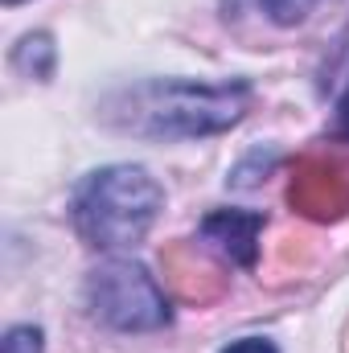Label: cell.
<instances>
[{
	"label": "cell",
	"instance_id": "obj_9",
	"mask_svg": "<svg viewBox=\"0 0 349 353\" xmlns=\"http://www.w3.org/2000/svg\"><path fill=\"white\" fill-rule=\"evenodd\" d=\"M218 353H279V345H275V341H267V337H239V341L222 345Z\"/></svg>",
	"mask_w": 349,
	"mask_h": 353
},
{
	"label": "cell",
	"instance_id": "obj_7",
	"mask_svg": "<svg viewBox=\"0 0 349 353\" xmlns=\"http://www.w3.org/2000/svg\"><path fill=\"white\" fill-rule=\"evenodd\" d=\"M0 353H46L41 325H8L0 337Z\"/></svg>",
	"mask_w": 349,
	"mask_h": 353
},
{
	"label": "cell",
	"instance_id": "obj_4",
	"mask_svg": "<svg viewBox=\"0 0 349 353\" xmlns=\"http://www.w3.org/2000/svg\"><path fill=\"white\" fill-rule=\"evenodd\" d=\"M263 226H267V218H263L259 210H235V205H226V210H214V214L201 218V239L214 251H222L230 263L251 271V267L259 263Z\"/></svg>",
	"mask_w": 349,
	"mask_h": 353
},
{
	"label": "cell",
	"instance_id": "obj_5",
	"mask_svg": "<svg viewBox=\"0 0 349 353\" xmlns=\"http://www.w3.org/2000/svg\"><path fill=\"white\" fill-rule=\"evenodd\" d=\"M12 66L25 74V79H37V83H50L54 79V66H58V46L46 29H33L25 33L17 46H12Z\"/></svg>",
	"mask_w": 349,
	"mask_h": 353
},
{
	"label": "cell",
	"instance_id": "obj_6",
	"mask_svg": "<svg viewBox=\"0 0 349 353\" xmlns=\"http://www.w3.org/2000/svg\"><path fill=\"white\" fill-rule=\"evenodd\" d=\"M317 4H321V0H259L263 17H267L271 25H279V29H296V25H304V21L312 17Z\"/></svg>",
	"mask_w": 349,
	"mask_h": 353
},
{
	"label": "cell",
	"instance_id": "obj_8",
	"mask_svg": "<svg viewBox=\"0 0 349 353\" xmlns=\"http://www.w3.org/2000/svg\"><path fill=\"white\" fill-rule=\"evenodd\" d=\"M325 140L349 144V83H346V90L337 94V103H333V119H329V128H325Z\"/></svg>",
	"mask_w": 349,
	"mask_h": 353
},
{
	"label": "cell",
	"instance_id": "obj_10",
	"mask_svg": "<svg viewBox=\"0 0 349 353\" xmlns=\"http://www.w3.org/2000/svg\"><path fill=\"white\" fill-rule=\"evenodd\" d=\"M4 4H8V8H12V4H21V0H4Z\"/></svg>",
	"mask_w": 349,
	"mask_h": 353
},
{
	"label": "cell",
	"instance_id": "obj_2",
	"mask_svg": "<svg viewBox=\"0 0 349 353\" xmlns=\"http://www.w3.org/2000/svg\"><path fill=\"white\" fill-rule=\"evenodd\" d=\"M165 189L144 165H103L70 193V218L83 243L107 255H123L157 226Z\"/></svg>",
	"mask_w": 349,
	"mask_h": 353
},
{
	"label": "cell",
	"instance_id": "obj_1",
	"mask_svg": "<svg viewBox=\"0 0 349 353\" xmlns=\"http://www.w3.org/2000/svg\"><path fill=\"white\" fill-rule=\"evenodd\" d=\"M251 103L255 87L247 79H144L111 90L99 103V119L136 140H201L243 123Z\"/></svg>",
	"mask_w": 349,
	"mask_h": 353
},
{
	"label": "cell",
	"instance_id": "obj_3",
	"mask_svg": "<svg viewBox=\"0 0 349 353\" xmlns=\"http://www.w3.org/2000/svg\"><path fill=\"white\" fill-rule=\"evenodd\" d=\"M83 304L90 321L111 333H157L173 325V304L157 275L132 255H111L87 271Z\"/></svg>",
	"mask_w": 349,
	"mask_h": 353
}]
</instances>
